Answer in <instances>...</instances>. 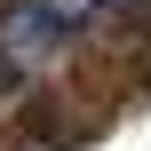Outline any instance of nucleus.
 Returning <instances> with one entry per match:
<instances>
[{
	"mask_svg": "<svg viewBox=\"0 0 151 151\" xmlns=\"http://www.w3.org/2000/svg\"><path fill=\"white\" fill-rule=\"evenodd\" d=\"M111 8H127V0H16V16H8V48L32 64V56H56V48H72L96 16H111Z\"/></svg>",
	"mask_w": 151,
	"mask_h": 151,
	"instance_id": "obj_1",
	"label": "nucleus"
}]
</instances>
